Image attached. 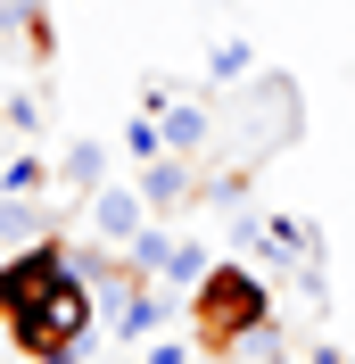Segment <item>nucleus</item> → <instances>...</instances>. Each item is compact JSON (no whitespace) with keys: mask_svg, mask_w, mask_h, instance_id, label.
<instances>
[{"mask_svg":"<svg viewBox=\"0 0 355 364\" xmlns=\"http://www.w3.org/2000/svg\"><path fill=\"white\" fill-rule=\"evenodd\" d=\"M281 141H297V83H289V75H248L240 91H231V124H223V174H256V166L273 158V149H281Z\"/></svg>","mask_w":355,"mask_h":364,"instance_id":"1","label":"nucleus"},{"mask_svg":"<svg viewBox=\"0 0 355 364\" xmlns=\"http://www.w3.org/2000/svg\"><path fill=\"white\" fill-rule=\"evenodd\" d=\"M265 323H273V290H265V273L240 265V257L215 265L199 290H190V340H199L207 356H231V348H240L248 331H265Z\"/></svg>","mask_w":355,"mask_h":364,"instance_id":"2","label":"nucleus"},{"mask_svg":"<svg viewBox=\"0 0 355 364\" xmlns=\"http://www.w3.org/2000/svg\"><path fill=\"white\" fill-rule=\"evenodd\" d=\"M58 273H67V232H50V240H33V249H9L0 257V315L33 306Z\"/></svg>","mask_w":355,"mask_h":364,"instance_id":"3","label":"nucleus"},{"mask_svg":"<svg viewBox=\"0 0 355 364\" xmlns=\"http://www.w3.org/2000/svg\"><path fill=\"white\" fill-rule=\"evenodd\" d=\"M91 215V240H108V249H133L141 232H149V199H141V182H99L83 199Z\"/></svg>","mask_w":355,"mask_h":364,"instance_id":"4","label":"nucleus"},{"mask_svg":"<svg viewBox=\"0 0 355 364\" xmlns=\"http://www.w3.org/2000/svg\"><path fill=\"white\" fill-rule=\"evenodd\" d=\"M157 124H165V149H174V158H215V141H223L215 100H190V91H174V100L157 108Z\"/></svg>","mask_w":355,"mask_h":364,"instance_id":"5","label":"nucleus"},{"mask_svg":"<svg viewBox=\"0 0 355 364\" xmlns=\"http://www.w3.org/2000/svg\"><path fill=\"white\" fill-rule=\"evenodd\" d=\"M190 166H199V158H174V149L141 166V199H149V215H174L182 199H199V174H190Z\"/></svg>","mask_w":355,"mask_h":364,"instance_id":"6","label":"nucleus"},{"mask_svg":"<svg viewBox=\"0 0 355 364\" xmlns=\"http://www.w3.org/2000/svg\"><path fill=\"white\" fill-rule=\"evenodd\" d=\"M157 323H165V282H141L124 306H116V323H108V340H149Z\"/></svg>","mask_w":355,"mask_h":364,"instance_id":"7","label":"nucleus"},{"mask_svg":"<svg viewBox=\"0 0 355 364\" xmlns=\"http://www.w3.org/2000/svg\"><path fill=\"white\" fill-rule=\"evenodd\" d=\"M58 182H67L75 199H91V191L108 182V149H99V141H67V149H58Z\"/></svg>","mask_w":355,"mask_h":364,"instance_id":"8","label":"nucleus"},{"mask_svg":"<svg viewBox=\"0 0 355 364\" xmlns=\"http://www.w3.org/2000/svg\"><path fill=\"white\" fill-rule=\"evenodd\" d=\"M248 75H256V50H248V33H223V42L207 50V91H240Z\"/></svg>","mask_w":355,"mask_h":364,"instance_id":"9","label":"nucleus"},{"mask_svg":"<svg viewBox=\"0 0 355 364\" xmlns=\"http://www.w3.org/2000/svg\"><path fill=\"white\" fill-rule=\"evenodd\" d=\"M50 232L58 224H50L33 199H9V191H0V249H33V240H50Z\"/></svg>","mask_w":355,"mask_h":364,"instance_id":"10","label":"nucleus"},{"mask_svg":"<svg viewBox=\"0 0 355 364\" xmlns=\"http://www.w3.org/2000/svg\"><path fill=\"white\" fill-rule=\"evenodd\" d=\"M50 166H42V149H9V158H0V191H9V199H33V191H50Z\"/></svg>","mask_w":355,"mask_h":364,"instance_id":"11","label":"nucleus"},{"mask_svg":"<svg viewBox=\"0 0 355 364\" xmlns=\"http://www.w3.org/2000/svg\"><path fill=\"white\" fill-rule=\"evenodd\" d=\"M207 273H215V249L182 232V240H174V257H165V290H199Z\"/></svg>","mask_w":355,"mask_h":364,"instance_id":"12","label":"nucleus"},{"mask_svg":"<svg viewBox=\"0 0 355 364\" xmlns=\"http://www.w3.org/2000/svg\"><path fill=\"white\" fill-rule=\"evenodd\" d=\"M0 33H9V42H25V50H42V58H50V17L33 9V0H0Z\"/></svg>","mask_w":355,"mask_h":364,"instance_id":"13","label":"nucleus"},{"mask_svg":"<svg viewBox=\"0 0 355 364\" xmlns=\"http://www.w3.org/2000/svg\"><path fill=\"white\" fill-rule=\"evenodd\" d=\"M174 240H182V232L149 224V232L133 240V249H124V257H133V273H141V282H165V257H174Z\"/></svg>","mask_w":355,"mask_h":364,"instance_id":"14","label":"nucleus"},{"mask_svg":"<svg viewBox=\"0 0 355 364\" xmlns=\"http://www.w3.org/2000/svg\"><path fill=\"white\" fill-rule=\"evenodd\" d=\"M124 158H141V166H149V158H165V124H157L149 108H141L133 124H124Z\"/></svg>","mask_w":355,"mask_h":364,"instance_id":"15","label":"nucleus"},{"mask_svg":"<svg viewBox=\"0 0 355 364\" xmlns=\"http://www.w3.org/2000/svg\"><path fill=\"white\" fill-rule=\"evenodd\" d=\"M50 124V91H9V133H42Z\"/></svg>","mask_w":355,"mask_h":364,"instance_id":"16","label":"nucleus"},{"mask_svg":"<svg viewBox=\"0 0 355 364\" xmlns=\"http://www.w3.org/2000/svg\"><path fill=\"white\" fill-rule=\"evenodd\" d=\"M190 356H199L190 340H149V348H141V364H190Z\"/></svg>","mask_w":355,"mask_h":364,"instance_id":"17","label":"nucleus"},{"mask_svg":"<svg viewBox=\"0 0 355 364\" xmlns=\"http://www.w3.org/2000/svg\"><path fill=\"white\" fill-rule=\"evenodd\" d=\"M306 364H347V356H339L331 340H314V348H306Z\"/></svg>","mask_w":355,"mask_h":364,"instance_id":"18","label":"nucleus"},{"mask_svg":"<svg viewBox=\"0 0 355 364\" xmlns=\"http://www.w3.org/2000/svg\"><path fill=\"white\" fill-rule=\"evenodd\" d=\"M0 141H9V108H0Z\"/></svg>","mask_w":355,"mask_h":364,"instance_id":"19","label":"nucleus"}]
</instances>
